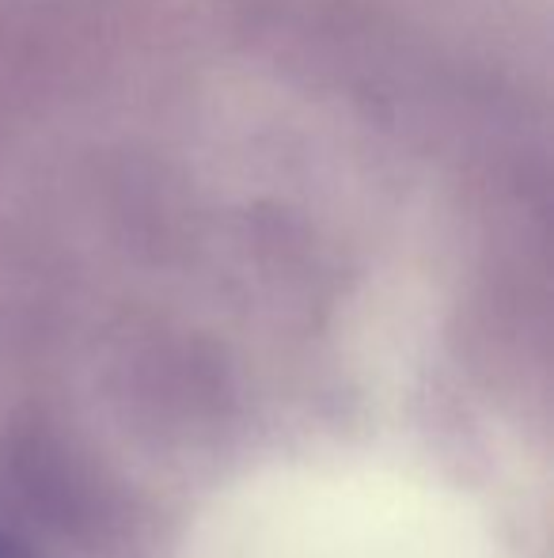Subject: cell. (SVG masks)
I'll use <instances>...</instances> for the list:
<instances>
[{
  "mask_svg": "<svg viewBox=\"0 0 554 558\" xmlns=\"http://www.w3.org/2000/svg\"><path fill=\"white\" fill-rule=\"evenodd\" d=\"M0 558H20V555H15V551H12V547H8V544H0Z\"/></svg>",
  "mask_w": 554,
  "mask_h": 558,
  "instance_id": "cell-1",
  "label": "cell"
}]
</instances>
